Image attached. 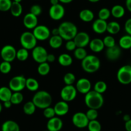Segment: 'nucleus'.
<instances>
[{"label":"nucleus","instance_id":"f257e3e1","mask_svg":"<svg viewBox=\"0 0 131 131\" xmlns=\"http://www.w3.org/2000/svg\"><path fill=\"white\" fill-rule=\"evenodd\" d=\"M84 102L89 109L98 110L104 105V99L102 94H100L94 90H91L85 94Z\"/></svg>","mask_w":131,"mask_h":131},{"label":"nucleus","instance_id":"f03ea898","mask_svg":"<svg viewBox=\"0 0 131 131\" xmlns=\"http://www.w3.org/2000/svg\"><path fill=\"white\" fill-rule=\"evenodd\" d=\"M59 30V36L63 40L66 41L73 40L78 33V29L76 25L70 21H64L58 27Z\"/></svg>","mask_w":131,"mask_h":131},{"label":"nucleus","instance_id":"7ed1b4c3","mask_svg":"<svg viewBox=\"0 0 131 131\" xmlns=\"http://www.w3.org/2000/svg\"><path fill=\"white\" fill-rule=\"evenodd\" d=\"M31 101L37 108L45 109L50 107L52 103V97L48 91H39L35 93Z\"/></svg>","mask_w":131,"mask_h":131},{"label":"nucleus","instance_id":"20e7f679","mask_svg":"<svg viewBox=\"0 0 131 131\" xmlns=\"http://www.w3.org/2000/svg\"><path fill=\"white\" fill-rule=\"evenodd\" d=\"M81 66L84 71L88 73H93L100 69V60L95 55H88L82 60Z\"/></svg>","mask_w":131,"mask_h":131},{"label":"nucleus","instance_id":"39448f33","mask_svg":"<svg viewBox=\"0 0 131 131\" xmlns=\"http://www.w3.org/2000/svg\"><path fill=\"white\" fill-rule=\"evenodd\" d=\"M37 39L34 35L30 31H25L21 34L20 37V43L22 48L28 50H33L37 46Z\"/></svg>","mask_w":131,"mask_h":131},{"label":"nucleus","instance_id":"423d86ee","mask_svg":"<svg viewBox=\"0 0 131 131\" xmlns=\"http://www.w3.org/2000/svg\"><path fill=\"white\" fill-rule=\"evenodd\" d=\"M117 79L120 84L128 85L131 83V66L125 65L118 70Z\"/></svg>","mask_w":131,"mask_h":131},{"label":"nucleus","instance_id":"0eeeda50","mask_svg":"<svg viewBox=\"0 0 131 131\" xmlns=\"http://www.w3.org/2000/svg\"><path fill=\"white\" fill-rule=\"evenodd\" d=\"M26 79L23 75L14 77L10 80L8 87L13 92H21L26 88Z\"/></svg>","mask_w":131,"mask_h":131},{"label":"nucleus","instance_id":"6e6552de","mask_svg":"<svg viewBox=\"0 0 131 131\" xmlns=\"http://www.w3.org/2000/svg\"><path fill=\"white\" fill-rule=\"evenodd\" d=\"M77 94L76 88L73 85H66L60 91V96L63 101L71 102L75 99Z\"/></svg>","mask_w":131,"mask_h":131},{"label":"nucleus","instance_id":"1a4fd4ad","mask_svg":"<svg viewBox=\"0 0 131 131\" xmlns=\"http://www.w3.org/2000/svg\"><path fill=\"white\" fill-rule=\"evenodd\" d=\"M33 34L34 35L35 37L37 39V41H46L50 37L51 31L50 29L45 25H37L34 30H33Z\"/></svg>","mask_w":131,"mask_h":131},{"label":"nucleus","instance_id":"9d476101","mask_svg":"<svg viewBox=\"0 0 131 131\" xmlns=\"http://www.w3.org/2000/svg\"><path fill=\"white\" fill-rule=\"evenodd\" d=\"M16 53L17 51L16 48L13 46L10 45L3 46L0 52V55L3 61L9 62H11L15 60L16 58Z\"/></svg>","mask_w":131,"mask_h":131},{"label":"nucleus","instance_id":"9b49d317","mask_svg":"<svg viewBox=\"0 0 131 131\" xmlns=\"http://www.w3.org/2000/svg\"><path fill=\"white\" fill-rule=\"evenodd\" d=\"M48 55V53L46 49L42 46H36L33 49L31 52L33 59L39 64L46 62Z\"/></svg>","mask_w":131,"mask_h":131},{"label":"nucleus","instance_id":"f8f14e48","mask_svg":"<svg viewBox=\"0 0 131 131\" xmlns=\"http://www.w3.org/2000/svg\"><path fill=\"white\" fill-rule=\"evenodd\" d=\"M89 122L85 113L82 112H77L72 117L73 124L79 128H84L88 127Z\"/></svg>","mask_w":131,"mask_h":131},{"label":"nucleus","instance_id":"ddd939ff","mask_svg":"<svg viewBox=\"0 0 131 131\" xmlns=\"http://www.w3.org/2000/svg\"><path fill=\"white\" fill-rule=\"evenodd\" d=\"M65 15V8L62 5H51L49 10V16L54 21H59Z\"/></svg>","mask_w":131,"mask_h":131},{"label":"nucleus","instance_id":"4468645a","mask_svg":"<svg viewBox=\"0 0 131 131\" xmlns=\"http://www.w3.org/2000/svg\"><path fill=\"white\" fill-rule=\"evenodd\" d=\"M73 40L75 42L77 48H85L89 45L91 41L90 37L88 33L84 31L78 32Z\"/></svg>","mask_w":131,"mask_h":131},{"label":"nucleus","instance_id":"2eb2a0df","mask_svg":"<svg viewBox=\"0 0 131 131\" xmlns=\"http://www.w3.org/2000/svg\"><path fill=\"white\" fill-rule=\"evenodd\" d=\"M75 88L77 92L85 94L91 89V83L88 79L82 78L77 80Z\"/></svg>","mask_w":131,"mask_h":131},{"label":"nucleus","instance_id":"dca6fc26","mask_svg":"<svg viewBox=\"0 0 131 131\" xmlns=\"http://www.w3.org/2000/svg\"><path fill=\"white\" fill-rule=\"evenodd\" d=\"M23 25L26 28L34 30L38 25L37 17L30 12L26 14L23 18Z\"/></svg>","mask_w":131,"mask_h":131},{"label":"nucleus","instance_id":"f3484780","mask_svg":"<svg viewBox=\"0 0 131 131\" xmlns=\"http://www.w3.org/2000/svg\"><path fill=\"white\" fill-rule=\"evenodd\" d=\"M47 130L49 131H60L63 127V122L59 117H53L47 122Z\"/></svg>","mask_w":131,"mask_h":131},{"label":"nucleus","instance_id":"a211bd4d","mask_svg":"<svg viewBox=\"0 0 131 131\" xmlns=\"http://www.w3.org/2000/svg\"><path fill=\"white\" fill-rule=\"evenodd\" d=\"M53 109L55 110L56 115L59 116H62L68 114L70 107H69L68 102L62 100V101H59L57 103H56Z\"/></svg>","mask_w":131,"mask_h":131},{"label":"nucleus","instance_id":"6ab92c4d","mask_svg":"<svg viewBox=\"0 0 131 131\" xmlns=\"http://www.w3.org/2000/svg\"><path fill=\"white\" fill-rule=\"evenodd\" d=\"M119 46H113V47L108 48L106 52H105V55H106L107 58L109 59V60H117L119 58L122 54V50Z\"/></svg>","mask_w":131,"mask_h":131},{"label":"nucleus","instance_id":"aec40b11","mask_svg":"<svg viewBox=\"0 0 131 131\" xmlns=\"http://www.w3.org/2000/svg\"><path fill=\"white\" fill-rule=\"evenodd\" d=\"M107 23L105 20L97 19L93 22L92 25V28L93 31L98 34H102L107 31Z\"/></svg>","mask_w":131,"mask_h":131},{"label":"nucleus","instance_id":"412c9836","mask_svg":"<svg viewBox=\"0 0 131 131\" xmlns=\"http://www.w3.org/2000/svg\"><path fill=\"white\" fill-rule=\"evenodd\" d=\"M89 48L92 51L95 53H99L104 50V44L103 40L99 38H95L90 41L89 44Z\"/></svg>","mask_w":131,"mask_h":131},{"label":"nucleus","instance_id":"4be33fe9","mask_svg":"<svg viewBox=\"0 0 131 131\" xmlns=\"http://www.w3.org/2000/svg\"><path fill=\"white\" fill-rule=\"evenodd\" d=\"M2 131H20V127L17 122L7 120L2 124Z\"/></svg>","mask_w":131,"mask_h":131},{"label":"nucleus","instance_id":"5701e85b","mask_svg":"<svg viewBox=\"0 0 131 131\" xmlns=\"http://www.w3.org/2000/svg\"><path fill=\"white\" fill-rule=\"evenodd\" d=\"M12 91L9 87L3 86L0 88V101L4 102L10 100Z\"/></svg>","mask_w":131,"mask_h":131},{"label":"nucleus","instance_id":"b1692460","mask_svg":"<svg viewBox=\"0 0 131 131\" xmlns=\"http://www.w3.org/2000/svg\"><path fill=\"white\" fill-rule=\"evenodd\" d=\"M79 17L84 22L89 23L94 19V15L93 11L89 9H84L79 13Z\"/></svg>","mask_w":131,"mask_h":131},{"label":"nucleus","instance_id":"393cba45","mask_svg":"<svg viewBox=\"0 0 131 131\" xmlns=\"http://www.w3.org/2000/svg\"><path fill=\"white\" fill-rule=\"evenodd\" d=\"M58 62H59V64L64 66V67H68L70 66L73 63V59L68 53H62L60 55L58 58Z\"/></svg>","mask_w":131,"mask_h":131},{"label":"nucleus","instance_id":"a878e982","mask_svg":"<svg viewBox=\"0 0 131 131\" xmlns=\"http://www.w3.org/2000/svg\"><path fill=\"white\" fill-rule=\"evenodd\" d=\"M111 13L114 17L119 19L123 17L125 13V10L123 6L120 5H116L113 7L111 10Z\"/></svg>","mask_w":131,"mask_h":131},{"label":"nucleus","instance_id":"bb28decb","mask_svg":"<svg viewBox=\"0 0 131 131\" xmlns=\"http://www.w3.org/2000/svg\"><path fill=\"white\" fill-rule=\"evenodd\" d=\"M119 46L124 50H128L131 48V36L125 35L119 40Z\"/></svg>","mask_w":131,"mask_h":131},{"label":"nucleus","instance_id":"cd10ccee","mask_svg":"<svg viewBox=\"0 0 131 131\" xmlns=\"http://www.w3.org/2000/svg\"><path fill=\"white\" fill-rule=\"evenodd\" d=\"M10 13L14 17H19L23 12V7L21 3H17V2H12V5H11Z\"/></svg>","mask_w":131,"mask_h":131},{"label":"nucleus","instance_id":"c85d7f7f","mask_svg":"<svg viewBox=\"0 0 131 131\" xmlns=\"http://www.w3.org/2000/svg\"><path fill=\"white\" fill-rule=\"evenodd\" d=\"M63 39L60 36H52L49 39V45L52 48H59L62 45Z\"/></svg>","mask_w":131,"mask_h":131},{"label":"nucleus","instance_id":"c756f323","mask_svg":"<svg viewBox=\"0 0 131 131\" xmlns=\"http://www.w3.org/2000/svg\"><path fill=\"white\" fill-rule=\"evenodd\" d=\"M121 30V26L116 21H111L107 23V31L111 35L117 34Z\"/></svg>","mask_w":131,"mask_h":131},{"label":"nucleus","instance_id":"7c9ffc66","mask_svg":"<svg viewBox=\"0 0 131 131\" xmlns=\"http://www.w3.org/2000/svg\"><path fill=\"white\" fill-rule=\"evenodd\" d=\"M26 88L30 91H37L39 88V84L36 79L28 78L26 79Z\"/></svg>","mask_w":131,"mask_h":131},{"label":"nucleus","instance_id":"2f4dec72","mask_svg":"<svg viewBox=\"0 0 131 131\" xmlns=\"http://www.w3.org/2000/svg\"><path fill=\"white\" fill-rule=\"evenodd\" d=\"M50 66L48 62H45L39 64L37 68V72L41 76H46L50 73Z\"/></svg>","mask_w":131,"mask_h":131},{"label":"nucleus","instance_id":"473e14b6","mask_svg":"<svg viewBox=\"0 0 131 131\" xmlns=\"http://www.w3.org/2000/svg\"><path fill=\"white\" fill-rule=\"evenodd\" d=\"M36 107L32 101H29L25 103L23 106V112L27 115L34 114L36 110Z\"/></svg>","mask_w":131,"mask_h":131},{"label":"nucleus","instance_id":"72a5a7b5","mask_svg":"<svg viewBox=\"0 0 131 131\" xmlns=\"http://www.w3.org/2000/svg\"><path fill=\"white\" fill-rule=\"evenodd\" d=\"M28 56H29L28 50L24 48L19 49V50L17 51V53H16V58H17L19 61H21V62L25 61V60H26L28 59Z\"/></svg>","mask_w":131,"mask_h":131},{"label":"nucleus","instance_id":"f704fd0d","mask_svg":"<svg viewBox=\"0 0 131 131\" xmlns=\"http://www.w3.org/2000/svg\"><path fill=\"white\" fill-rule=\"evenodd\" d=\"M24 97L21 92H14L12 93L10 101L14 105H18L23 101Z\"/></svg>","mask_w":131,"mask_h":131},{"label":"nucleus","instance_id":"c9c22d12","mask_svg":"<svg viewBox=\"0 0 131 131\" xmlns=\"http://www.w3.org/2000/svg\"><path fill=\"white\" fill-rule=\"evenodd\" d=\"M89 131H101L102 125L97 119L89 121L88 125Z\"/></svg>","mask_w":131,"mask_h":131},{"label":"nucleus","instance_id":"e433bc0d","mask_svg":"<svg viewBox=\"0 0 131 131\" xmlns=\"http://www.w3.org/2000/svg\"><path fill=\"white\" fill-rule=\"evenodd\" d=\"M88 55V53L84 48H77L74 50V56L78 60H82Z\"/></svg>","mask_w":131,"mask_h":131},{"label":"nucleus","instance_id":"4c0bfd02","mask_svg":"<svg viewBox=\"0 0 131 131\" xmlns=\"http://www.w3.org/2000/svg\"><path fill=\"white\" fill-rule=\"evenodd\" d=\"M107 89V85L104 81L100 80V81H98L94 84V90L95 91L98 92V93H100V94L105 93Z\"/></svg>","mask_w":131,"mask_h":131},{"label":"nucleus","instance_id":"58836bf2","mask_svg":"<svg viewBox=\"0 0 131 131\" xmlns=\"http://www.w3.org/2000/svg\"><path fill=\"white\" fill-rule=\"evenodd\" d=\"M12 70V66L10 62L7 61H3L0 64V72L3 74H8Z\"/></svg>","mask_w":131,"mask_h":131},{"label":"nucleus","instance_id":"ea45409f","mask_svg":"<svg viewBox=\"0 0 131 131\" xmlns=\"http://www.w3.org/2000/svg\"><path fill=\"white\" fill-rule=\"evenodd\" d=\"M63 80L66 85H73L76 80V77L72 73H67L64 75Z\"/></svg>","mask_w":131,"mask_h":131},{"label":"nucleus","instance_id":"a19ab883","mask_svg":"<svg viewBox=\"0 0 131 131\" xmlns=\"http://www.w3.org/2000/svg\"><path fill=\"white\" fill-rule=\"evenodd\" d=\"M12 3L11 0H0V11L7 12L10 10Z\"/></svg>","mask_w":131,"mask_h":131},{"label":"nucleus","instance_id":"79ce46f5","mask_svg":"<svg viewBox=\"0 0 131 131\" xmlns=\"http://www.w3.org/2000/svg\"><path fill=\"white\" fill-rule=\"evenodd\" d=\"M111 15V10L107 8H102L98 12V19L107 21V19L109 18Z\"/></svg>","mask_w":131,"mask_h":131},{"label":"nucleus","instance_id":"37998d69","mask_svg":"<svg viewBox=\"0 0 131 131\" xmlns=\"http://www.w3.org/2000/svg\"><path fill=\"white\" fill-rule=\"evenodd\" d=\"M103 42H104V46L107 48H108L113 47V46L116 45L115 39L112 36H105L104 39H103Z\"/></svg>","mask_w":131,"mask_h":131},{"label":"nucleus","instance_id":"c03bdc74","mask_svg":"<svg viewBox=\"0 0 131 131\" xmlns=\"http://www.w3.org/2000/svg\"><path fill=\"white\" fill-rule=\"evenodd\" d=\"M85 114H86L87 117L89 121L96 119L98 116V111L94 109H89V110L86 112Z\"/></svg>","mask_w":131,"mask_h":131},{"label":"nucleus","instance_id":"a18cd8bd","mask_svg":"<svg viewBox=\"0 0 131 131\" xmlns=\"http://www.w3.org/2000/svg\"><path fill=\"white\" fill-rule=\"evenodd\" d=\"M43 115L45 116V117H46V118H48V119H50V118L55 117V116L56 115V114H55V112L53 107H48L44 109Z\"/></svg>","mask_w":131,"mask_h":131},{"label":"nucleus","instance_id":"49530a36","mask_svg":"<svg viewBox=\"0 0 131 131\" xmlns=\"http://www.w3.org/2000/svg\"><path fill=\"white\" fill-rule=\"evenodd\" d=\"M30 13L38 17L42 13V8L39 5H34L30 8Z\"/></svg>","mask_w":131,"mask_h":131},{"label":"nucleus","instance_id":"de8ad7c7","mask_svg":"<svg viewBox=\"0 0 131 131\" xmlns=\"http://www.w3.org/2000/svg\"><path fill=\"white\" fill-rule=\"evenodd\" d=\"M66 48L68 51H74L75 49L77 48V46L75 45V42H74L73 40H70V41H68L66 43Z\"/></svg>","mask_w":131,"mask_h":131},{"label":"nucleus","instance_id":"09e8293b","mask_svg":"<svg viewBox=\"0 0 131 131\" xmlns=\"http://www.w3.org/2000/svg\"><path fill=\"white\" fill-rule=\"evenodd\" d=\"M125 30L128 35L131 36V18L128 19L125 23Z\"/></svg>","mask_w":131,"mask_h":131},{"label":"nucleus","instance_id":"8fccbe9b","mask_svg":"<svg viewBox=\"0 0 131 131\" xmlns=\"http://www.w3.org/2000/svg\"><path fill=\"white\" fill-rule=\"evenodd\" d=\"M55 60V57L53 54H48L47 56V59H46V62H48V63H51L53 62Z\"/></svg>","mask_w":131,"mask_h":131},{"label":"nucleus","instance_id":"3c124183","mask_svg":"<svg viewBox=\"0 0 131 131\" xmlns=\"http://www.w3.org/2000/svg\"><path fill=\"white\" fill-rule=\"evenodd\" d=\"M125 128L127 131H131V119L125 123Z\"/></svg>","mask_w":131,"mask_h":131},{"label":"nucleus","instance_id":"603ef678","mask_svg":"<svg viewBox=\"0 0 131 131\" xmlns=\"http://www.w3.org/2000/svg\"><path fill=\"white\" fill-rule=\"evenodd\" d=\"M12 105H13V104H12V103L11 102L10 100H8V101H6L3 102V106H4L5 108H7V109H9V108H10Z\"/></svg>","mask_w":131,"mask_h":131},{"label":"nucleus","instance_id":"864d4df0","mask_svg":"<svg viewBox=\"0 0 131 131\" xmlns=\"http://www.w3.org/2000/svg\"><path fill=\"white\" fill-rule=\"evenodd\" d=\"M125 5L127 10H128L130 12H131V0H126Z\"/></svg>","mask_w":131,"mask_h":131},{"label":"nucleus","instance_id":"5fc2aeb1","mask_svg":"<svg viewBox=\"0 0 131 131\" xmlns=\"http://www.w3.org/2000/svg\"><path fill=\"white\" fill-rule=\"evenodd\" d=\"M51 34L52 36H59V30L58 28H53L51 31Z\"/></svg>","mask_w":131,"mask_h":131},{"label":"nucleus","instance_id":"6e6d98bb","mask_svg":"<svg viewBox=\"0 0 131 131\" xmlns=\"http://www.w3.org/2000/svg\"><path fill=\"white\" fill-rule=\"evenodd\" d=\"M131 119L130 116L129 114H125V115L123 116V119L124 120L125 122H127V121H128L129 119Z\"/></svg>","mask_w":131,"mask_h":131},{"label":"nucleus","instance_id":"4d7b16f0","mask_svg":"<svg viewBox=\"0 0 131 131\" xmlns=\"http://www.w3.org/2000/svg\"><path fill=\"white\" fill-rule=\"evenodd\" d=\"M50 3L51 5H56L59 4V0H50Z\"/></svg>","mask_w":131,"mask_h":131},{"label":"nucleus","instance_id":"13d9d810","mask_svg":"<svg viewBox=\"0 0 131 131\" xmlns=\"http://www.w3.org/2000/svg\"><path fill=\"white\" fill-rule=\"evenodd\" d=\"M73 0H59V2L62 3H64V4H68L72 2Z\"/></svg>","mask_w":131,"mask_h":131},{"label":"nucleus","instance_id":"bf43d9fd","mask_svg":"<svg viewBox=\"0 0 131 131\" xmlns=\"http://www.w3.org/2000/svg\"><path fill=\"white\" fill-rule=\"evenodd\" d=\"M88 1L91 2V3H97V2H98L100 0H88Z\"/></svg>","mask_w":131,"mask_h":131},{"label":"nucleus","instance_id":"052dcab7","mask_svg":"<svg viewBox=\"0 0 131 131\" xmlns=\"http://www.w3.org/2000/svg\"><path fill=\"white\" fill-rule=\"evenodd\" d=\"M2 109H3V105H2V103H1V102H0V113H2Z\"/></svg>","mask_w":131,"mask_h":131},{"label":"nucleus","instance_id":"680f3d73","mask_svg":"<svg viewBox=\"0 0 131 131\" xmlns=\"http://www.w3.org/2000/svg\"><path fill=\"white\" fill-rule=\"evenodd\" d=\"M14 2H17V3H21L22 2V0H14Z\"/></svg>","mask_w":131,"mask_h":131},{"label":"nucleus","instance_id":"e2e57ef3","mask_svg":"<svg viewBox=\"0 0 131 131\" xmlns=\"http://www.w3.org/2000/svg\"><path fill=\"white\" fill-rule=\"evenodd\" d=\"M130 53H131V48H130Z\"/></svg>","mask_w":131,"mask_h":131},{"label":"nucleus","instance_id":"0e129e2a","mask_svg":"<svg viewBox=\"0 0 131 131\" xmlns=\"http://www.w3.org/2000/svg\"><path fill=\"white\" fill-rule=\"evenodd\" d=\"M44 131H49V130H44Z\"/></svg>","mask_w":131,"mask_h":131},{"label":"nucleus","instance_id":"69168bd1","mask_svg":"<svg viewBox=\"0 0 131 131\" xmlns=\"http://www.w3.org/2000/svg\"><path fill=\"white\" fill-rule=\"evenodd\" d=\"M83 131H85V130H83Z\"/></svg>","mask_w":131,"mask_h":131}]
</instances>
